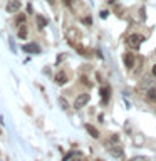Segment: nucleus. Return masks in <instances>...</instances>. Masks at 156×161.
<instances>
[{
  "label": "nucleus",
  "mask_w": 156,
  "mask_h": 161,
  "mask_svg": "<svg viewBox=\"0 0 156 161\" xmlns=\"http://www.w3.org/2000/svg\"><path fill=\"white\" fill-rule=\"evenodd\" d=\"M144 40H146L144 35H141V34H131V35H128V39H126V44H128L129 49L138 50L141 45H143Z\"/></svg>",
  "instance_id": "1"
},
{
  "label": "nucleus",
  "mask_w": 156,
  "mask_h": 161,
  "mask_svg": "<svg viewBox=\"0 0 156 161\" xmlns=\"http://www.w3.org/2000/svg\"><path fill=\"white\" fill-rule=\"evenodd\" d=\"M89 99H91L89 92H81V94H77V97H75V101H74V109L84 108V106L89 103Z\"/></svg>",
  "instance_id": "2"
},
{
  "label": "nucleus",
  "mask_w": 156,
  "mask_h": 161,
  "mask_svg": "<svg viewBox=\"0 0 156 161\" xmlns=\"http://www.w3.org/2000/svg\"><path fill=\"white\" fill-rule=\"evenodd\" d=\"M20 8H22V2L20 0H8L7 5H5V10L8 14H17Z\"/></svg>",
  "instance_id": "3"
},
{
  "label": "nucleus",
  "mask_w": 156,
  "mask_h": 161,
  "mask_svg": "<svg viewBox=\"0 0 156 161\" xmlns=\"http://www.w3.org/2000/svg\"><path fill=\"white\" fill-rule=\"evenodd\" d=\"M22 50L25 54H40V45L35 44V42H29V44H24L22 45Z\"/></svg>",
  "instance_id": "4"
},
{
  "label": "nucleus",
  "mask_w": 156,
  "mask_h": 161,
  "mask_svg": "<svg viewBox=\"0 0 156 161\" xmlns=\"http://www.w3.org/2000/svg\"><path fill=\"white\" fill-rule=\"evenodd\" d=\"M123 62H124V67L128 70H133L134 64H136V55L131 54V52H126L124 57H123Z\"/></svg>",
  "instance_id": "5"
},
{
  "label": "nucleus",
  "mask_w": 156,
  "mask_h": 161,
  "mask_svg": "<svg viewBox=\"0 0 156 161\" xmlns=\"http://www.w3.org/2000/svg\"><path fill=\"white\" fill-rule=\"evenodd\" d=\"M99 94H101V103L108 104L109 99H111V87H109V86H103L101 91H99Z\"/></svg>",
  "instance_id": "6"
},
{
  "label": "nucleus",
  "mask_w": 156,
  "mask_h": 161,
  "mask_svg": "<svg viewBox=\"0 0 156 161\" xmlns=\"http://www.w3.org/2000/svg\"><path fill=\"white\" fill-rule=\"evenodd\" d=\"M54 80H55V84H57V86H64V84H67V82H69V75L65 74L64 70H59V72L55 74Z\"/></svg>",
  "instance_id": "7"
},
{
  "label": "nucleus",
  "mask_w": 156,
  "mask_h": 161,
  "mask_svg": "<svg viewBox=\"0 0 156 161\" xmlns=\"http://www.w3.org/2000/svg\"><path fill=\"white\" fill-rule=\"evenodd\" d=\"M35 22H37V29H39V30H44L45 27H47L49 20L45 19L42 14H35Z\"/></svg>",
  "instance_id": "8"
},
{
  "label": "nucleus",
  "mask_w": 156,
  "mask_h": 161,
  "mask_svg": "<svg viewBox=\"0 0 156 161\" xmlns=\"http://www.w3.org/2000/svg\"><path fill=\"white\" fill-rule=\"evenodd\" d=\"M146 101L149 104H156V87H149L146 92Z\"/></svg>",
  "instance_id": "9"
},
{
  "label": "nucleus",
  "mask_w": 156,
  "mask_h": 161,
  "mask_svg": "<svg viewBox=\"0 0 156 161\" xmlns=\"http://www.w3.org/2000/svg\"><path fill=\"white\" fill-rule=\"evenodd\" d=\"M109 153L114 156V158H123V154H124V151L121 146H111L109 148Z\"/></svg>",
  "instance_id": "10"
},
{
  "label": "nucleus",
  "mask_w": 156,
  "mask_h": 161,
  "mask_svg": "<svg viewBox=\"0 0 156 161\" xmlns=\"http://www.w3.org/2000/svg\"><path fill=\"white\" fill-rule=\"evenodd\" d=\"M27 35H29V29H27V25H20L19 27V30H17V37L19 39H22V40H25L27 39Z\"/></svg>",
  "instance_id": "11"
},
{
  "label": "nucleus",
  "mask_w": 156,
  "mask_h": 161,
  "mask_svg": "<svg viewBox=\"0 0 156 161\" xmlns=\"http://www.w3.org/2000/svg\"><path fill=\"white\" fill-rule=\"evenodd\" d=\"M153 84V75H144L143 79H141V82H139V87H149V86Z\"/></svg>",
  "instance_id": "12"
},
{
  "label": "nucleus",
  "mask_w": 156,
  "mask_h": 161,
  "mask_svg": "<svg viewBox=\"0 0 156 161\" xmlns=\"http://www.w3.org/2000/svg\"><path fill=\"white\" fill-rule=\"evenodd\" d=\"M86 129H87V133H89L91 136H92L94 139H98V138H99V131L96 129L92 124H89V123H87V124H86Z\"/></svg>",
  "instance_id": "13"
},
{
  "label": "nucleus",
  "mask_w": 156,
  "mask_h": 161,
  "mask_svg": "<svg viewBox=\"0 0 156 161\" xmlns=\"http://www.w3.org/2000/svg\"><path fill=\"white\" fill-rule=\"evenodd\" d=\"M25 14H20V15H17V19H15V25H17V27H20V25H24L25 24Z\"/></svg>",
  "instance_id": "14"
},
{
  "label": "nucleus",
  "mask_w": 156,
  "mask_h": 161,
  "mask_svg": "<svg viewBox=\"0 0 156 161\" xmlns=\"http://www.w3.org/2000/svg\"><path fill=\"white\" fill-rule=\"evenodd\" d=\"M59 104L62 109H69V104H67V99L65 97H59Z\"/></svg>",
  "instance_id": "15"
},
{
  "label": "nucleus",
  "mask_w": 156,
  "mask_h": 161,
  "mask_svg": "<svg viewBox=\"0 0 156 161\" xmlns=\"http://www.w3.org/2000/svg\"><path fill=\"white\" fill-rule=\"evenodd\" d=\"M82 24H86V25H91V24H92V19H91V15H89V17H82Z\"/></svg>",
  "instance_id": "16"
},
{
  "label": "nucleus",
  "mask_w": 156,
  "mask_h": 161,
  "mask_svg": "<svg viewBox=\"0 0 156 161\" xmlns=\"http://www.w3.org/2000/svg\"><path fill=\"white\" fill-rule=\"evenodd\" d=\"M129 161H146V158H144V156H133Z\"/></svg>",
  "instance_id": "17"
},
{
  "label": "nucleus",
  "mask_w": 156,
  "mask_h": 161,
  "mask_svg": "<svg viewBox=\"0 0 156 161\" xmlns=\"http://www.w3.org/2000/svg\"><path fill=\"white\" fill-rule=\"evenodd\" d=\"M99 15H101V19H108L109 12H108V10H101V12H99Z\"/></svg>",
  "instance_id": "18"
},
{
  "label": "nucleus",
  "mask_w": 156,
  "mask_h": 161,
  "mask_svg": "<svg viewBox=\"0 0 156 161\" xmlns=\"http://www.w3.org/2000/svg\"><path fill=\"white\" fill-rule=\"evenodd\" d=\"M70 158H74V153H72V151H70V153H67V154H65V156H64V159H62V161H69Z\"/></svg>",
  "instance_id": "19"
},
{
  "label": "nucleus",
  "mask_w": 156,
  "mask_h": 161,
  "mask_svg": "<svg viewBox=\"0 0 156 161\" xmlns=\"http://www.w3.org/2000/svg\"><path fill=\"white\" fill-rule=\"evenodd\" d=\"M151 75L156 77V64H153V67H151Z\"/></svg>",
  "instance_id": "20"
},
{
  "label": "nucleus",
  "mask_w": 156,
  "mask_h": 161,
  "mask_svg": "<svg viewBox=\"0 0 156 161\" xmlns=\"http://www.w3.org/2000/svg\"><path fill=\"white\" fill-rule=\"evenodd\" d=\"M27 14H34V10H32V5H27Z\"/></svg>",
  "instance_id": "21"
},
{
  "label": "nucleus",
  "mask_w": 156,
  "mask_h": 161,
  "mask_svg": "<svg viewBox=\"0 0 156 161\" xmlns=\"http://www.w3.org/2000/svg\"><path fill=\"white\" fill-rule=\"evenodd\" d=\"M82 84H84V86H89V87H91V82H87V79H86V77H82Z\"/></svg>",
  "instance_id": "22"
},
{
  "label": "nucleus",
  "mask_w": 156,
  "mask_h": 161,
  "mask_svg": "<svg viewBox=\"0 0 156 161\" xmlns=\"http://www.w3.org/2000/svg\"><path fill=\"white\" fill-rule=\"evenodd\" d=\"M70 2H72V0H64V3H65V5H70Z\"/></svg>",
  "instance_id": "23"
},
{
  "label": "nucleus",
  "mask_w": 156,
  "mask_h": 161,
  "mask_svg": "<svg viewBox=\"0 0 156 161\" xmlns=\"http://www.w3.org/2000/svg\"><path fill=\"white\" fill-rule=\"evenodd\" d=\"M47 2H49L50 5H54V3H55V0H47Z\"/></svg>",
  "instance_id": "24"
},
{
  "label": "nucleus",
  "mask_w": 156,
  "mask_h": 161,
  "mask_svg": "<svg viewBox=\"0 0 156 161\" xmlns=\"http://www.w3.org/2000/svg\"><path fill=\"white\" fill-rule=\"evenodd\" d=\"M72 161H81L79 158H72Z\"/></svg>",
  "instance_id": "25"
}]
</instances>
